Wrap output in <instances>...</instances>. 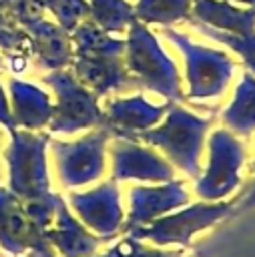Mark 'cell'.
Here are the masks:
<instances>
[{
	"instance_id": "obj_1",
	"label": "cell",
	"mask_w": 255,
	"mask_h": 257,
	"mask_svg": "<svg viewBox=\"0 0 255 257\" xmlns=\"http://www.w3.org/2000/svg\"><path fill=\"white\" fill-rule=\"evenodd\" d=\"M124 64L135 84L161 94L167 102H183L181 76L175 62L163 52L157 36L141 20H133L126 28Z\"/></svg>"
},
{
	"instance_id": "obj_2",
	"label": "cell",
	"mask_w": 255,
	"mask_h": 257,
	"mask_svg": "<svg viewBox=\"0 0 255 257\" xmlns=\"http://www.w3.org/2000/svg\"><path fill=\"white\" fill-rule=\"evenodd\" d=\"M213 116H197L183 108L179 102H171L165 114L163 124L155 128H147L133 139L143 141L161 149L177 167L185 173L197 177L199 175V157L203 151V141L207 131L213 124Z\"/></svg>"
},
{
	"instance_id": "obj_3",
	"label": "cell",
	"mask_w": 255,
	"mask_h": 257,
	"mask_svg": "<svg viewBox=\"0 0 255 257\" xmlns=\"http://www.w3.org/2000/svg\"><path fill=\"white\" fill-rule=\"evenodd\" d=\"M163 34L181 50L185 58L187 84H189L185 100H203V98L221 96L235 72L233 58L223 50L195 44L187 34L175 28L165 26Z\"/></svg>"
},
{
	"instance_id": "obj_4",
	"label": "cell",
	"mask_w": 255,
	"mask_h": 257,
	"mask_svg": "<svg viewBox=\"0 0 255 257\" xmlns=\"http://www.w3.org/2000/svg\"><path fill=\"white\" fill-rule=\"evenodd\" d=\"M42 82L56 94V104H52L48 122L50 133L72 135L82 128L104 126V110L98 106V96L82 86L72 72L64 68L50 70L42 76Z\"/></svg>"
},
{
	"instance_id": "obj_5",
	"label": "cell",
	"mask_w": 255,
	"mask_h": 257,
	"mask_svg": "<svg viewBox=\"0 0 255 257\" xmlns=\"http://www.w3.org/2000/svg\"><path fill=\"white\" fill-rule=\"evenodd\" d=\"M50 141L48 133H34L26 128H16L10 133V145L6 149V161L10 167L12 191L26 197V201H36L46 197V145Z\"/></svg>"
},
{
	"instance_id": "obj_6",
	"label": "cell",
	"mask_w": 255,
	"mask_h": 257,
	"mask_svg": "<svg viewBox=\"0 0 255 257\" xmlns=\"http://www.w3.org/2000/svg\"><path fill=\"white\" fill-rule=\"evenodd\" d=\"M112 133L106 126H96L74 143H50L62 183L72 187L96 179L104 169V149Z\"/></svg>"
},
{
	"instance_id": "obj_7",
	"label": "cell",
	"mask_w": 255,
	"mask_h": 257,
	"mask_svg": "<svg viewBox=\"0 0 255 257\" xmlns=\"http://www.w3.org/2000/svg\"><path fill=\"white\" fill-rule=\"evenodd\" d=\"M245 159V149L239 139L227 131L217 128L209 139V167L197 191L207 199H217L233 191L239 183V169Z\"/></svg>"
},
{
	"instance_id": "obj_8",
	"label": "cell",
	"mask_w": 255,
	"mask_h": 257,
	"mask_svg": "<svg viewBox=\"0 0 255 257\" xmlns=\"http://www.w3.org/2000/svg\"><path fill=\"white\" fill-rule=\"evenodd\" d=\"M171 102L151 104L143 94H135L129 98H112L104 110V126L112 133V137H129L157 126Z\"/></svg>"
},
{
	"instance_id": "obj_9",
	"label": "cell",
	"mask_w": 255,
	"mask_h": 257,
	"mask_svg": "<svg viewBox=\"0 0 255 257\" xmlns=\"http://www.w3.org/2000/svg\"><path fill=\"white\" fill-rule=\"evenodd\" d=\"M72 74L98 98L137 86L126 70L124 56H74Z\"/></svg>"
},
{
	"instance_id": "obj_10",
	"label": "cell",
	"mask_w": 255,
	"mask_h": 257,
	"mask_svg": "<svg viewBox=\"0 0 255 257\" xmlns=\"http://www.w3.org/2000/svg\"><path fill=\"white\" fill-rule=\"evenodd\" d=\"M114 163V179H149L167 181L173 177V169L153 149L141 147L135 139L116 137L110 145Z\"/></svg>"
},
{
	"instance_id": "obj_11",
	"label": "cell",
	"mask_w": 255,
	"mask_h": 257,
	"mask_svg": "<svg viewBox=\"0 0 255 257\" xmlns=\"http://www.w3.org/2000/svg\"><path fill=\"white\" fill-rule=\"evenodd\" d=\"M32 40V58L38 62L40 68L60 70L72 64L74 48L70 32H66L60 24L42 18L40 22L26 28Z\"/></svg>"
},
{
	"instance_id": "obj_12",
	"label": "cell",
	"mask_w": 255,
	"mask_h": 257,
	"mask_svg": "<svg viewBox=\"0 0 255 257\" xmlns=\"http://www.w3.org/2000/svg\"><path fill=\"white\" fill-rule=\"evenodd\" d=\"M187 20L233 34L255 32V8H237L227 0H193Z\"/></svg>"
},
{
	"instance_id": "obj_13",
	"label": "cell",
	"mask_w": 255,
	"mask_h": 257,
	"mask_svg": "<svg viewBox=\"0 0 255 257\" xmlns=\"http://www.w3.org/2000/svg\"><path fill=\"white\" fill-rule=\"evenodd\" d=\"M10 90V110L16 126H24L26 131H38L48 126L52 116L50 96L38 86L12 78L8 84Z\"/></svg>"
},
{
	"instance_id": "obj_14",
	"label": "cell",
	"mask_w": 255,
	"mask_h": 257,
	"mask_svg": "<svg viewBox=\"0 0 255 257\" xmlns=\"http://www.w3.org/2000/svg\"><path fill=\"white\" fill-rule=\"evenodd\" d=\"M74 56H124L126 42L100 28L94 20L84 18L72 32Z\"/></svg>"
},
{
	"instance_id": "obj_15",
	"label": "cell",
	"mask_w": 255,
	"mask_h": 257,
	"mask_svg": "<svg viewBox=\"0 0 255 257\" xmlns=\"http://www.w3.org/2000/svg\"><path fill=\"white\" fill-rule=\"evenodd\" d=\"M221 120L235 137H249L255 133V76L251 72L243 74L233 102L225 108Z\"/></svg>"
},
{
	"instance_id": "obj_16",
	"label": "cell",
	"mask_w": 255,
	"mask_h": 257,
	"mask_svg": "<svg viewBox=\"0 0 255 257\" xmlns=\"http://www.w3.org/2000/svg\"><path fill=\"white\" fill-rule=\"evenodd\" d=\"M0 50L6 60H10L14 70L26 68V62L32 58V40L24 26H20L6 10H0Z\"/></svg>"
},
{
	"instance_id": "obj_17",
	"label": "cell",
	"mask_w": 255,
	"mask_h": 257,
	"mask_svg": "<svg viewBox=\"0 0 255 257\" xmlns=\"http://www.w3.org/2000/svg\"><path fill=\"white\" fill-rule=\"evenodd\" d=\"M193 0H137L135 18L145 24L169 26L191 16Z\"/></svg>"
},
{
	"instance_id": "obj_18",
	"label": "cell",
	"mask_w": 255,
	"mask_h": 257,
	"mask_svg": "<svg viewBox=\"0 0 255 257\" xmlns=\"http://www.w3.org/2000/svg\"><path fill=\"white\" fill-rule=\"evenodd\" d=\"M90 20L106 32H120L135 20V4L129 0H88Z\"/></svg>"
},
{
	"instance_id": "obj_19",
	"label": "cell",
	"mask_w": 255,
	"mask_h": 257,
	"mask_svg": "<svg viewBox=\"0 0 255 257\" xmlns=\"http://www.w3.org/2000/svg\"><path fill=\"white\" fill-rule=\"evenodd\" d=\"M74 203L86 219H94V221H108L114 219L118 213L114 183H106L88 195H78L74 197Z\"/></svg>"
},
{
	"instance_id": "obj_20",
	"label": "cell",
	"mask_w": 255,
	"mask_h": 257,
	"mask_svg": "<svg viewBox=\"0 0 255 257\" xmlns=\"http://www.w3.org/2000/svg\"><path fill=\"white\" fill-rule=\"evenodd\" d=\"M133 201H135V211L139 215H151L163 211L165 207L187 201V195L183 193L181 183H171L161 189H137Z\"/></svg>"
},
{
	"instance_id": "obj_21",
	"label": "cell",
	"mask_w": 255,
	"mask_h": 257,
	"mask_svg": "<svg viewBox=\"0 0 255 257\" xmlns=\"http://www.w3.org/2000/svg\"><path fill=\"white\" fill-rule=\"evenodd\" d=\"M199 32H203L205 36L225 44L227 48H231L235 54H239V58L243 60V64L247 66V70L255 76V32H247V34H233V32H223V30H215L209 26H203L199 22H191Z\"/></svg>"
},
{
	"instance_id": "obj_22",
	"label": "cell",
	"mask_w": 255,
	"mask_h": 257,
	"mask_svg": "<svg viewBox=\"0 0 255 257\" xmlns=\"http://www.w3.org/2000/svg\"><path fill=\"white\" fill-rule=\"evenodd\" d=\"M44 8L66 32H72L84 18L90 16L88 0H44Z\"/></svg>"
},
{
	"instance_id": "obj_23",
	"label": "cell",
	"mask_w": 255,
	"mask_h": 257,
	"mask_svg": "<svg viewBox=\"0 0 255 257\" xmlns=\"http://www.w3.org/2000/svg\"><path fill=\"white\" fill-rule=\"evenodd\" d=\"M20 26L28 28L44 18V0H12L6 10Z\"/></svg>"
},
{
	"instance_id": "obj_24",
	"label": "cell",
	"mask_w": 255,
	"mask_h": 257,
	"mask_svg": "<svg viewBox=\"0 0 255 257\" xmlns=\"http://www.w3.org/2000/svg\"><path fill=\"white\" fill-rule=\"evenodd\" d=\"M0 124L8 133H12V131L18 128L16 122H14V116H12V110H10V104H8V98H6V92H4L2 82H0Z\"/></svg>"
},
{
	"instance_id": "obj_25",
	"label": "cell",
	"mask_w": 255,
	"mask_h": 257,
	"mask_svg": "<svg viewBox=\"0 0 255 257\" xmlns=\"http://www.w3.org/2000/svg\"><path fill=\"white\" fill-rule=\"evenodd\" d=\"M227 2H239V4H245L247 8H255V0H227Z\"/></svg>"
},
{
	"instance_id": "obj_26",
	"label": "cell",
	"mask_w": 255,
	"mask_h": 257,
	"mask_svg": "<svg viewBox=\"0 0 255 257\" xmlns=\"http://www.w3.org/2000/svg\"><path fill=\"white\" fill-rule=\"evenodd\" d=\"M10 2H12V0H0V10H8Z\"/></svg>"
},
{
	"instance_id": "obj_27",
	"label": "cell",
	"mask_w": 255,
	"mask_h": 257,
	"mask_svg": "<svg viewBox=\"0 0 255 257\" xmlns=\"http://www.w3.org/2000/svg\"><path fill=\"white\" fill-rule=\"evenodd\" d=\"M0 68H4V56L0 54Z\"/></svg>"
},
{
	"instance_id": "obj_28",
	"label": "cell",
	"mask_w": 255,
	"mask_h": 257,
	"mask_svg": "<svg viewBox=\"0 0 255 257\" xmlns=\"http://www.w3.org/2000/svg\"><path fill=\"white\" fill-rule=\"evenodd\" d=\"M251 203H255V187H253V195H251Z\"/></svg>"
},
{
	"instance_id": "obj_29",
	"label": "cell",
	"mask_w": 255,
	"mask_h": 257,
	"mask_svg": "<svg viewBox=\"0 0 255 257\" xmlns=\"http://www.w3.org/2000/svg\"><path fill=\"white\" fill-rule=\"evenodd\" d=\"M0 145H2V133H0Z\"/></svg>"
}]
</instances>
